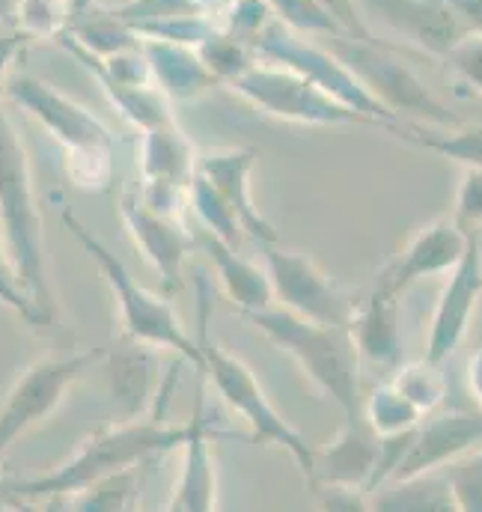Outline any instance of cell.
<instances>
[{"instance_id":"obj_1","label":"cell","mask_w":482,"mask_h":512,"mask_svg":"<svg viewBox=\"0 0 482 512\" xmlns=\"http://www.w3.org/2000/svg\"><path fill=\"white\" fill-rule=\"evenodd\" d=\"M188 435V423L170 426L164 414L149 411V417H128L125 423L105 426L87 438V444L72 453L60 468L24 477V480H0V495L12 504L33 501H63L102 477H111L125 468H140L149 459H161L170 450H179Z\"/></svg>"},{"instance_id":"obj_2","label":"cell","mask_w":482,"mask_h":512,"mask_svg":"<svg viewBox=\"0 0 482 512\" xmlns=\"http://www.w3.org/2000/svg\"><path fill=\"white\" fill-rule=\"evenodd\" d=\"M0 236L18 283L33 298L45 325L57 322V298L51 289L48 254H45V224L33 188V167L21 134L0 111Z\"/></svg>"},{"instance_id":"obj_3","label":"cell","mask_w":482,"mask_h":512,"mask_svg":"<svg viewBox=\"0 0 482 512\" xmlns=\"http://www.w3.org/2000/svg\"><path fill=\"white\" fill-rule=\"evenodd\" d=\"M244 316L277 349L292 355L295 364L310 376V382L343 408L346 423L366 426L361 399V355L349 328L304 319L280 304H268Z\"/></svg>"},{"instance_id":"obj_4","label":"cell","mask_w":482,"mask_h":512,"mask_svg":"<svg viewBox=\"0 0 482 512\" xmlns=\"http://www.w3.org/2000/svg\"><path fill=\"white\" fill-rule=\"evenodd\" d=\"M63 224L72 233V239L84 248V254L99 265L102 277L108 280V286L114 292V301H117V310H120L122 334H128L134 340H143V343H152V346H158L164 352H176L182 361H188L191 367L200 370L203 367L200 343H197V337L188 334V328L182 325V319L170 307V301L149 292L122 265L120 256L114 254L72 209H63Z\"/></svg>"},{"instance_id":"obj_5","label":"cell","mask_w":482,"mask_h":512,"mask_svg":"<svg viewBox=\"0 0 482 512\" xmlns=\"http://www.w3.org/2000/svg\"><path fill=\"white\" fill-rule=\"evenodd\" d=\"M197 343H200V352H203V367L200 370L206 373L209 382L218 387L224 402L250 426V441L286 450L295 459V465L301 468L304 480L310 483L313 480V453L316 450L307 444V438L289 420L280 417V411L265 396L259 379L250 373V367L209 337L206 313H203V322H200Z\"/></svg>"},{"instance_id":"obj_6","label":"cell","mask_w":482,"mask_h":512,"mask_svg":"<svg viewBox=\"0 0 482 512\" xmlns=\"http://www.w3.org/2000/svg\"><path fill=\"white\" fill-rule=\"evenodd\" d=\"M256 60H265V63H274V66H283V69H292L298 75H304L307 81H313L316 87H322L325 93H331L337 102H343L346 108L358 111L363 117H369L372 123H378L381 128L399 123L396 114H390L361 81L355 78V72L319 39L313 36H304L292 27H286L283 21L271 18L259 36L250 42Z\"/></svg>"},{"instance_id":"obj_7","label":"cell","mask_w":482,"mask_h":512,"mask_svg":"<svg viewBox=\"0 0 482 512\" xmlns=\"http://www.w3.org/2000/svg\"><path fill=\"white\" fill-rule=\"evenodd\" d=\"M361 81L363 87L399 120L414 117L429 126H459V117L441 105L432 90L414 75L408 63L390 54L378 39H355V36H328L322 39Z\"/></svg>"},{"instance_id":"obj_8","label":"cell","mask_w":482,"mask_h":512,"mask_svg":"<svg viewBox=\"0 0 482 512\" xmlns=\"http://www.w3.org/2000/svg\"><path fill=\"white\" fill-rule=\"evenodd\" d=\"M233 93H239L244 102H250L256 111L298 126H378L369 117L346 108L331 93L307 81L304 75L262 63L256 60L247 72H241L236 81L227 84Z\"/></svg>"},{"instance_id":"obj_9","label":"cell","mask_w":482,"mask_h":512,"mask_svg":"<svg viewBox=\"0 0 482 512\" xmlns=\"http://www.w3.org/2000/svg\"><path fill=\"white\" fill-rule=\"evenodd\" d=\"M105 352H108L105 346H93L81 352L48 355L30 364L0 405V456L21 435H27L42 420H48L66 399L69 387L105 361Z\"/></svg>"},{"instance_id":"obj_10","label":"cell","mask_w":482,"mask_h":512,"mask_svg":"<svg viewBox=\"0 0 482 512\" xmlns=\"http://www.w3.org/2000/svg\"><path fill=\"white\" fill-rule=\"evenodd\" d=\"M265 271L271 277L274 301L280 307L322 325L349 328L358 301L337 289V283L310 256L265 245Z\"/></svg>"},{"instance_id":"obj_11","label":"cell","mask_w":482,"mask_h":512,"mask_svg":"<svg viewBox=\"0 0 482 512\" xmlns=\"http://www.w3.org/2000/svg\"><path fill=\"white\" fill-rule=\"evenodd\" d=\"M6 99L15 102L27 117H33L45 128L66 155L93 152V149H114V137L108 126L81 102L66 96L63 90L51 87L36 75H12L6 87Z\"/></svg>"},{"instance_id":"obj_12","label":"cell","mask_w":482,"mask_h":512,"mask_svg":"<svg viewBox=\"0 0 482 512\" xmlns=\"http://www.w3.org/2000/svg\"><path fill=\"white\" fill-rule=\"evenodd\" d=\"M197 149L179 123L140 131V200L161 215H176L188 206V182L197 173Z\"/></svg>"},{"instance_id":"obj_13","label":"cell","mask_w":482,"mask_h":512,"mask_svg":"<svg viewBox=\"0 0 482 512\" xmlns=\"http://www.w3.org/2000/svg\"><path fill=\"white\" fill-rule=\"evenodd\" d=\"M480 444L482 411H477V414L447 411V414L423 417L414 426L402 459L396 462V468L390 471V477L384 483H399V480H411V477H420V474L441 471V468H447L450 462H456L459 456L471 453Z\"/></svg>"},{"instance_id":"obj_14","label":"cell","mask_w":482,"mask_h":512,"mask_svg":"<svg viewBox=\"0 0 482 512\" xmlns=\"http://www.w3.org/2000/svg\"><path fill=\"white\" fill-rule=\"evenodd\" d=\"M482 298V236H468V248L462 259L453 265L450 283L438 301V310L432 316L429 343L423 361L444 364L465 340L474 310Z\"/></svg>"},{"instance_id":"obj_15","label":"cell","mask_w":482,"mask_h":512,"mask_svg":"<svg viewBox=\"0 0 482 512\" xmlns=\"http://www.w3.org/2000/svg\"><path fill=\"white\" fill-rule=\"evenodd\" d=\"M120 218L134 239L140 256L155 268L167 292L182 289V268L194 242L176 215H161L140 200V194H125L120 203Z\"/></svg>"},{"instance_id":"obj_16","label":"cell","mask_w":482,"mask_h":512,"mask_svg":"<svg viewBox=\"0 0 482 512\" xmlns=\"http://www.w3.org/2000/svg\"><path fill=\"white\" fill-rule=\"evenodd\" d=\"M468 248V236L453 221H438L420 230L402 254H396L381 271L372 286L375 295L399 301V295L414 286L417 280H426L432 274L453 271V265L462 259Z\"/></svg>"},{"instance_id":"obj_17","label":"cell","mask_w":482,"mask_h":512,"mask_svg":"<svg viewBox=\"0 0 482 512\" xmlns=\"http://www.w3.org/2000/svg\"><path fill=\"white\" fill-rule=\"evenodd\" d=\"M197 402L194 417L188 420V435L182 441V471L176 489L167 501L170 510H215L218 504V471L212 456V435H209V414L203 411V382L206 373L197 370Z\"/></svg>"},{"instance_id":"obj_18","label":"cell","mask_w":482,"mask_h":512,"mask_svg":"<svg viewBox=\"0 0 482 512\" xmlns=\"http://www.w3.org/2000/svg\"><path fill=\"white\" fill-rule=\"evenodd\" d=\"M164 349L134 340L122 334L108 352H105V367H108V384L111 396L120 405L125 417H143L149 414L158 390H161V355Z\"/></svg>"},{"instance_id":"obj_19","label":"cell","mask_w":482,"mask_h":512,"mask_svg":"<svg viewBox=\"0 0 482 512\" xmlns=\"http://www.w3.org/2000/svg\"><path fill=\"white\" fill-rule=\"evenodd\" d=\"M256 149H221V152H203L197 155V173H203L236 209L244 236L265 245H277V230L271 221L259 212L250 194V173L256 164Z\"/></svg>"},{"instance_id":"obj_20","label":"cell","mask_w":482,"mask_h":512,"mask_svg":"<svg viewBox=\"0 0 482 512\" xmlns=\"http://www.w3.org/2000/svg\"><path fill=\"white\" fill-rule=\"evenodd\" d=\"M363 3L369 9H378L381 18L405 39L417 42L426 51H435L438 57H447V51L468 33L447 0H363Z\"/></svg>"},{"instance_id":"obj_21","label":"cell","mask_w":482,"mask_h":512,"mask_svg":"<svg viewBox=\"0 0 482 512\" xmlns=\"http://www.w3.org/2000/svg\"><path fill=\"white\" fill-rule=\"evenodd\" d=\"M140 48L152 66L155 84L170 99H197L221 84L218 75L203 63V57L191 45L164 42V39H140Z\"/></svg>"},{"instance_id":"obj_22","label":"cell","mask_w":482,"mask_h":512,"mask_svg":"<svg viewBox=\"0 0 482 512\" xmlns=\"http://www.w3.org/2000/svg\"><path fill=\"white\" fill-rule=\"evenodd\" d=\"M200 245L209 254L212 265L218 268L221 286H224L227 298L236 307H241L244 313H250V310L274 304V289H271L268 271L256 268L247 256H241L236 245H230V242H224V239H218L212 233H203Z\"/></svg>"},{"instance_id":"obj_23","label":"cell","mask_w":482,"mask_h":512,"mask_svg":"<svg viewBox=\"0 0 482 512\" xmlns=\"http://www.w3.org/2000/svg\"><path fill=\"white\" fill-rule=\"evenodd\" d=\"M349 334L358 346V355L369 364H384V367H396L402 346H399V322H396V301L381 298V295H369L363 304H358L352 322H349Z\"/></svg>"},{"instance_id":"obj_24","label":"cell","mask_w":482,"mask_h":512,"mask_svg":"<svg viewBox=\"0 0 482 512\" xmlns=\"http://www.w3.org/2000/svg\"><path fill=\"white\" fill-rule=\"evenodd\" d=\"M390 134H396L405 143L432 149L450 161H459L465 167H482V128L477 126H429V123H393L387 126Z\"/></svg>"},{"instance_id":"obj_25","label":"cell","mask_w":482,"mask_h":512,"mask_svg":"<svg viewBox=\"0 0 482 512\" xmlns=\"http://www.w3.org/2000/svg\"><path fill=\"white\" fill-rule=\"evenodd\" d=\"M188 209L197 215V221L203 224L206 233L230 242L239 248V242L244 239V227H241L236 209L227 203V197L203 176L194 173V179L188 182Z\"/></svg>"},{"instance_id":"obj_26","label":"cell","mask_w":482,"mask_h":512,"mask_svg":"<svg viewBox=\"0 0 482 512\" xmlns=\"http://www.w3.org/2000/svg\"><path fill=\"white\" fill-rule=\"evenodd\" d=\"M426 414L408 402L393 384H381L375 387L366 399H363V423L378 435V438H396L411 432Z\"/></svg>"},{"instance_id":"obj_27","label":"cell","mask_w":482,"mask_h":512,"mask_svg":"<svg viewBox=\"0 0 482 512\" xmlns=\"http://www.w3.org/2000/svg\"><path fill=\"white\" fill-rule=\"evenodd\" d=\"M75 0H15L12 27L21 30L30 42L36 39H60L69 30Z\"/></svg>"},{"instance_id":"obj_28","label":"cell","mask_w":482,"mask_h":512,"mask_svg":"<svg viewBox=\"0 0 482 512\" xmlns=\"http://www.w3.org/2000/svg\"><path fill=\"white\" fill-rule=\"evenodd\" d=\"M140 477L137 468H125L111 477H102L99 483L63 498L60 504H66L69 510H131L137 504V492H140Z\"/></svg>"},{"instance_id":"obj_29","label":"cell","mask_w":482,"mask_h":512,"mask_svg":"<svg viewBox=\"0 0 482 512\" xmlns=\"http://www.w3.org/2000/svg\"><path fill=\"white\" fill-rule=\"evenodd\" d=\"M390 384H393L408 402H414L423 414L435 411V408L444 402V396H447V379H444L441 364H429V361L399 367Z\"/></svg>"},{"instance_id":"obj_30","label":"cell","mask_w":482,"mask_h":512,"mask_svg":"<svg viewBox=\"0 0 482 512\" xmlns=\"http://www.w3.org/2000/svg\"><path fill=\"white\" fill-rule=\"evenodd\" d=\"M197 54H200L203 63L218 75L221 84L236 81L241 72H247V69L256 63L253 48L244 45L236 36L224 33V30H215L206 42H200V45H197Z\"/></svg>"},{"instance_id":"obj_31","label":"cell","mask_w":482,"mask_h":512,"mask_svg":"<svg viewBox=\"0 0 482 512\" xmlns=\"http://www.w3.org/2000/svg\"><path fill=\"white\" fill-rule=\"evenodd\" d=\"M265 3L271 6L277 21H283L286 27L304 36H313V39L346 36L319 0H265Z\"/></svg>"},{"instance_id":"obj_32","label":"cell","mask_w":482,"mask_h":512,"mask_svg":"<svg viewBox=\"0 0 482 512\" xmlns=\"http://www.w3.org/2000/svg\"><path fill=\"white\" fill-rule=\"evenodd\" d=\"M456 510H482V444L444 468Z\"/></svg>"},{"instance_id":"obj_33","label":"cell","mask_w":482,"mask_h":512,"mask_svg":"<svg viewBox=\"0 0 482 512\" xmlns=\"http://www.w3.org/2000/svg\"><path fill=\"white\" fill-rule=\"evenodd\" d=\"M453 224L465 236H482V167H465L456 191Z\"/></svg>"},{"instance_id":"obj_34","label":"cell","mask_w":482,"mask_h":512,"mask_svg":"<svg viewBox=\"0 0 482 512\" xmlns=\"http://www.w3.org/2000/svg\"><path fill=\"white\" fill-rule=\"evenodd\" d=\"M271 18L274 12L265 0H233V6L221 18V30L241 39L244 45H250Z\"/></svg>"},{"instance_id":"obj_35","label":"cell","mask_w":482,"mask_h":512,"mask_svg":"<svg viewBox=\"0 0 482 512\" xmlns=\"http://www.w3.org/2000/svg\"><path fill=\"white\" fill-rule=\"evenodd\" d=\"M0 304L15 310L27 325H36V328H45V319L42 313L36 310L33 298L24 292V286L18 283V274L12 268V259L6 254V245H3V236H0Z\"/></svg>"},{"instance_id":"obj_36","label":"cell","mask_w":482,"mask_h":512,"mask_svg":"<svg viewBox=\"0 0 482 512\" xmlns=\"http://www.w3.org/2000/svg\"><path fill=\"white\" fill-rule=\"evenodd\" d=\"M444 60L471 90L482 93V33H465Z\"/></svg>"},{"instance_id":"obj_37","label":"cell","mask_w":482,"mask_h":512,"mask_svg":"<svg viewBox=\"0 0 482 512\" xmlns=\"http://www.w3.org/2000/svg\"><path fill=\"white\" fill-rule=\"evenodd\" d=\"M319 3L328 9V15L340 24V30L346 36H355V39H378L369 30L366 18H363L361 0H319Z\"/></svg>"},{"instance_id":"obj_38","label":"cell","mask_w":482,"mask_h":512,"mask_svg":"<svg viewBox=\"0 0 482 512\" xmlns=\"http://www.w3.org/2000/svg\"><path fill=\"white\" fill-rule=\"evenodd\" d=\"M30 45V39L21 33V30H9V33H0V99L6 96V87H9V72L15 66V60L21 57V51Z\"/></svg>"},{"instance_id":"obj_39","label":"cell","mask_w":482,"mask_h":512,"mask_svg":"<svg viewBox=\"0 0 482 512\" xmlns=\"http://www.w3.org/2000/svg\"><path fill=\"white\" fill-rule=\"evenodd\" d=\"M468 33H482V0H447Z\"/></svg>"},{"instance_id":"obj_40","label":"cell","mask_w":482,"mask_h":512,"mask_svg":"<svg viewBox=\"0 0 482 512\" xmlns=\"http://www.w3.org/2000/svg\"><path fill=\"white\" fill-rule=\"evenodd\" d=\"M468 387H471V396L482 411V346L474 349V355L468 361Z\"/></svg>"},{"instance_id":"obj_41","label":"cell","mask_w":482,"mask_h":512,"mask_svg":"<svg viewBox=\"0 0 482 512\" xmlns=\"http://www.w3.org/2000/svg\"><path fill=\"white\" fill-rule=\"evenodd\" d=\"M191 3L197 6V12H200V15H209V18H215L218 24H221L224 12L233 6V0H191Z\"/></svg>"},{"instance_id":"obj_42","label":"cell","mask_w":482,"mask_h":512,"mask_svg":"<svg viewBox=\"0 0 482 512\" xmlns=\"http://www.w3.org/2000/svg\"><path fill=\"white\" fill-rule=\"evenodd\" d=\"M12 6L15 0H0V21H12Z\"/></svg>"}]
</instances>
